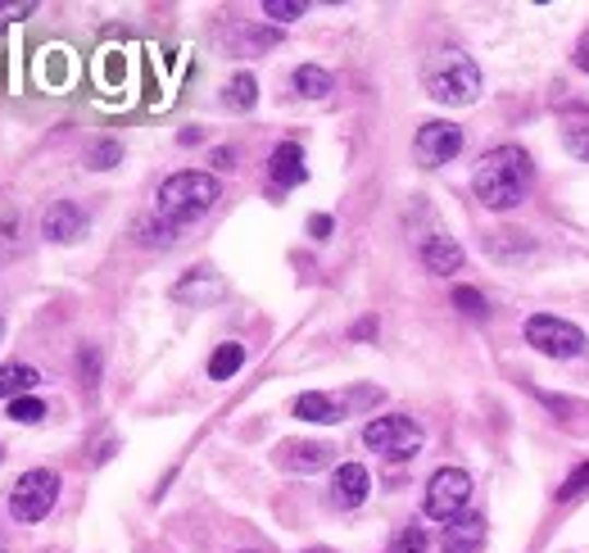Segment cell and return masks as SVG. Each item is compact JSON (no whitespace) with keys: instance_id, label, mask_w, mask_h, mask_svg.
Returning <instances> with one entry per match:
<instances>
[{"instance_id":"1","label":"cell","mask_w":589,"mask_h":553,"mask_svg":"<svg viewBox=\"0 0 589 553\" xmlns=\"http://www.w3.org/2000/svg\"><path fill=\"white\" fill-rule=\"evenodd\" d=\"M472 191L485 209H517L531 191V155L521 145H494L472 173Z\"/></svg>"},{"instance_id":"2","label":"cell","mask_w":589,"mask_h":553,"mask_svg":"<svg viewBox=\"0 0 589 553\" xmlns=\"http://www.w3.org/2000/svg\"><path fill=\"white\" fill-rule=\"evenodd\" d=\"M219 196H223V187L213 173H196V168L173 173L160 187V200H154V219H164L168 227H186V223L204 219L219 204Z\"/></svg>"},{"instance_id":"3","label":"cell","mask_w":589,"mask_h":553,"mask_svg":"<svg viewBox=\"0 0 589 553\" xmlns=\"http://www.w3.org/2000/svg\"><path fill=\"white\" fill-rule=\"evenodd\" d=\"M426 96L436 105H472L481 96V69L472 55L462 50H436L426 59Z\"/></svg>"},{"instance_id":"4","label":"cell","mask_w":589,"mask_h":553,"mask_svg":"<svg viewBox=\"0 0 589 553\" xmlns=\"http://www.w3.org/2000/svg\"><path fill=\"white\" fill-rule=\"evenodd\" d=\"M363 445L377 449L386 458H394V463H404V458H413L422 449V426L404 413H386V417H372L363 426Z\"/></svg>"},{"instance_id":"5","label":"cell","mask_w":589,"mask_h":553,"mask_svg":"<svg viewBox=\"0 0 589 553\" xmlns=\"http://www.w3.org/2000/svg\"><path fill=\"white\" fill-rule=\"evenodd\" d=\"M55 499H59V476L50 468H33L14 481L10 513H14V521H42V517H50Z\"/></svg>"},{"instance_id":"6","label":"cell","mask_w":589,"mask_h":553,"mask_svg":"<svg viewBox=\"0 0 589 553\" xmlns=\"http://www.w3.org/2000/svg\"><path fill=\"white\" fill-rule=\"evenodd\" d=\"M468 499H472V476L462 468H440V472H431V481H426L422 508H426L431 521H453V517H462Z\"/></svg>"},{"instance_id":"7","label":"cell","mask_w":589,"mask_h":553,"mask_svg":"<svg viewBox=\"0 0 589 553\" xmlns=\"http://www.w3.org/2000/svg\"><path fill=\"white\" fill-rule=\"evenodd\" d=\"M526 345L549 358H576V354H585V336L567 318L535 314V318H526Z\"/></svg>"},{"instance_id":"8","label":"cell","mask_w":589,"mask_h":553,"mask_svg":"<svg viewBox=\"0 0 589 553\" xmlns=\"http://www.w3.org/2000/svg\"><path fill=\"white\" fill-rule=\"evenodd\" d=\"M462 150V128H453V122L436 118V122H422L417 137H413V155L422 168H445L449 160H458Z\"/></svg>"},{"instance_id":"9","label":"cell","mask_w":589,"mask_h":553,"mask_svg":"<svg viewBox=\"0 0 589 553\" xmlns=\"http://www.w3.org/2000/svg\"><path fill=\"white\" fill-rule=\"evenodd\" d=\"M86 227H91L86 209L73 204V200H55V204L42 213V236L55 240V245H73V240H82Z\"/></svg>"},{"instance_id":"10","label":"cell","mask_w":589,"mask_h":553,"mask_svg":"<svg viewBox=\"0 0 589 553\" xmlns=\"http://www.w3.org/2000/svg\"><path fill=\"white\" fill-rule=\"evenodd\" d=\"M372 490V476L363 463H340L335 476H331V504L335 508H358Z\"/></svg>"},{"instance_id":"11","label":"cell","mask_w":589,"mask_h":553,"mask_svg":"<svg viewBox=\"0 0 589 553\" xmlns=\"http://www.w3.org/2000/svg\"><path fill=\"white\" fill-rule=\"evenodd\" d=\"M485 544V517L481 513H462L453 517L445 536H440V553H476Z\"/></svg>"},{"instance_id":"12","label":"cell","mask_w":589,"mask_h":553,"mask_svg":"<svg viewBox=\"0 0 589 553\" xmlns=\"http://www.w3.org/2000/svg\"><path fill=\"white\" fill-rule=\"evenodd\" d=\"M417 250H422V263H426L431 272H436V276L458 272V268H462V259H468V255H462V245H458L453 236H445V232H431V236H422Z\"/></svg>"},{"instance_id":"13","label":"cell","mask_w":589,"mask_h":553,"mask_svg":"<svg viewBox=\"0 0 589 553\" xmlns=\"http://www.w3.org/2000/svg\"><path fill=\"white\" fill-rule=\"evenodd\" d=\"M276 463L286 472H318L331 463V449L318 440H286V445H276Z\"/></svg>"},{"instance_id":"14","label":"cell","mask_w":589,"mask_h":553,"mask_svg":"<svg viewBox=\"0 0 589 553\" xmlns=\"http://www.w3.org/2000/svg\"><path fill=\"white\" fill-rule=\"evenodd\" d=\"M268 177L276 181L282 191H291V187H299V181L308 177V164H304V150L295 145V141H282L272 150V160H268Z\"/></svg>"},{"instance_id":"15","label":"cell","mask_w":589,"mask_h":553,"mask_svg":"<svg viewBox=\"0 0 589 553\" xmlns=\"http://www.w3.org/2000/svg\"><path fill=\"white\" fill-rule=\"evenodd\" d=\"M173 299H177V304H213V299H223V282H219V272H209V268L186 272L181 282L173 286Z\"/></svg>"},{"instance_id":"16","label":"cell","mask_w":589,"mask_h":553,"mask_svg":"<svg viewBox=\"0 0 589 553\" xmlns=\"http://www.w3.org/2000/svg\"><path fill=\"white\" fill-rule=\"evenodd\" d=\"M295 417L331 426V422L345 417V404H340V399H331V395H322V390H308V395H299V399H295Z\"/></svg>"},{"instance_id":"17","label":"cell","mask_w":589,"mask_h":553,"mask_svg":"<svg viewBox=\"0 0 589 553\" xmlns=\"http://www.w3.org/2000/svg\"><path fill=\"white\" fill-rule=\"evenodd\" d=\"M42 377H37V367H27V363H5L0 367V399H19L27 395Z\"/></svg>"},{"instance_id":"18","label":"cell","mask_w":589,"mask_h":553,"mask_svg":"<svg viewBox=\"0 0 589 553\" xmlns=\"http://www.w3.org/2000/svg\"><path fill=\"white\" fill-rule=\"evenodd\" d=\"M295 91L304 101H322V96H331V73L318 69V64H299L295 69Z\"/></svg>"},{"instance_id":"19","label":"cell","mask_w":589,"mask_h":553,"mask_svg":"<svg viewBox=\"0 0 589 553\" xmlns=\"http://www.w3.org/2000/svg\"><path fill=\"white\" fill-rule=\"evenodd\" d=\"M240 363H245V345L227 341V345L213 350V358H209V377H213V381H227V377L240 373Z\"/></svg>"},{"instance_id":"20","label":"cell","mask_w":589,"mask_h":553,"mask_svg":"<svg viewBox=\"0 0 589 553\" xmlns=\"http://www.w3.org/2000/svg\"><path fill=\"white\" fill-rule=\"evenodd\" d=\"M227 109H255V101H259V82H255V73H236L232 82H227Z\"/></svg>"},{"instance_id":"21","label":"cell","mask_w":589,"mask_h":553,"mask_svg":"<svg viewBox=\"0 0 589 553\" xmlns=\"http://www.w3.org/2000/svg\"><path fill=\"white\" fill-rule=\"evenodd\" d=\"M10 417L23 422V426H33V422L46 417V404H42L37 395H19V399H10Z\"/></svg>"},{"instance_id":"22","label":"cell","mask_w":589,"mask_h":553,"mask_svg":"<svg viewBox=\"0 0 589 553\" xmlns=\"http://www.w3.org/2000/svg\"><path fill=\"white\" fill-rule=\"evenodd\" d=\"M137 240L141 245H173L177 240V227H168L164 219H154V223L145 219V223H137Z\"/></svg>"},{"instance_id":"23","label":"cell","mask_w":589,"mask_h":553,"mask_svg":"<svg viewBox=\"0 0 589 553\" xmlns=\"http://www.w3.org/2000/svg\"><path fill=\"white\" fill-rule=\"evenodd\" d=\"M304 0H263V14L268 19H276V23H295V19H304Z\"/></svg>"},{"instance_id":"24","label":"cell","mask_w":589,"mask_h":553,"mask_svg":"<svg viewBox=\"0 0 589 553\" xmlns=\"http://www.w3.org/2000/svg\"><path fill=\"white\" fill-rule=\"evenodd\" d=\"M453 304H458V309L468 314V318H485V309H490L485 295H481V291H472V286H458V291H453Z\"/></svg>"},{"instance_id":"25","label":"cell","mask_w":589,"mask_h":553,"mask_svg":"<svg viewBox=\"0 0 589 553\" xmlns=\"http://www.w3.org/2000/svg\"><path fill=\"white\" fill-rule=\"evenodd\" d=\"M390 553H426V531L422 527H404V531L394 536Z\"/></svg>"},{"instance_id":"26","label":"cell","mask_w":589,"mask_h":553,"mask_svg":"<svg viewBox=\"0 0 589 553\" xmlns=\"http://www.w3.org/2000/svg\"><path fill=\"white\" fill-rule=\"evenodd\" d=\"M589 490V463H580L567 481H563V490H557V499H576V495H585Z\"/></svg>"},{"instance_id":"27","label":"cell","mask_w":589,"mask_h":553,"mask_svg":"<svg viewBox=\"0 0 589 553\" xmlns=\"http://www.w3.org/2000/svg\"><path fill=\"white\" fill-rule=\"evenodd\" d=\"M122 160V145L118 141H101L96 150H91V168H114Z\"/></svg>"},{"instance_id":"28","label":"cell","mask_w":589,"mask_h":553,"mask_svg":"<svg viewBox=\"0 0 589 553\" xmlns=\"http://www.w3.org/2000/svg\"><path fill=\"white\" fill-rule=\"evenodd\" d=\"M78 367H82V386H96V377H101V354L86 345V350L78 354Z\"/></svg>"},{"instance_id":"29","label":"cell","mask_w":589,"mask_h":553,"mask_svg":"<svg viewBox=\"0 0 589 553\" xmlns=\"http://www.w3.org/2000/svg\"><path fill=\"white\" fill-rule=\"evenodd\" d=\"M567 150L589 164V128H567Z\"/></svg>"},{"instance_id":"30","label":"cell","mask_w":589,"mask_h":553,"mask_svg":"<svg viewBox=\"0 0 589 553\" xmlns=\"http://www.w3.org/2000/svg\"><path fill=\"white\" fill-rule=\"evenodd\" d=\"M37 5H33V0H23V5H0V27H5L10 19H23V14H33Z\"/></svg>"},{"instance_id":"31","label":"cell","mask_w":589,"mask_h":553,"mask_svg":"<svg viewBox=\"0 0 589 553\" xmlns=\"http://www.w3.org/2000/svg\"><path fill=\"white\" fill-rule=\"evenodd\" d=\"M308 232H314L318 240H327V236H331V219H327V213H318V219H308Z\"/></svg>"},{"instance_id":"32","label":"cell","mask_w":589,"mask_h":553,"mask_svg":"<svg viewBox=\"0 0 589 553\" xmlns=\"http://www.w3.org/2000/svg\"><path fill=\"white\" fill-rule=\"evenodd\" d=\"M576 64H580V69L589 73V33H585V37L576 42Z\"/></svg>"},{"instance_id":"33","label":"cell","mask_w":589,"mask_h":553,"mask_svg":"<svg viewBox=\"0 0 589 553\" xmlns=\"http://www.w3.org/2000/svg\"><path fill=\"white\" fill-rule=\"evenodd\" d=\"M236 164V155H232V150L223 145V150H213V168H232Z\"/></svg>"},{"instance_id":"34","label":"cell","mask_w":589,"mask_h":553,"mask_svg":"<svg viewBox=\"0 0 589 553\" xmlns=\"http://www.w3.org/2000/svg\"><path fill=\"white\" fill-rule=\"evenodd\" d=\"M308 553H335V549H308Z\"/></svg>"},{"instance_id":"35","label":"cell","mask_w":589,"mask_h":553,"mask_svg":"<svg viewBox=\"0 0 589 553\" xmlns=\"http://www.w3.org/2000/svg\"><path fill=\"white\" fill-rule=\"evenodd\" d=\"M0 553H5V536H0Z\"/></svg>"},{"instance_id":"36","label":"cell","mask_w":589,"mask_h":553,"mask_svg":"<svg viewBox=\"0 0 589 553\" xmlns=\"http://www.w3.org/2000/svg\"><path fill=\"white\" fill-rule=\"evenodd\" d=\"M0 336H5V322H0Z\"/></svg>"},{"instance_id":"37","label":"cell","mask_w":589,"mask_h":553,"mask_svg":"<svg viewBox=\"0 0 589 553\" xmlns=\"http://www.w3.org/2000/svg\"><path fill=\"white\" fill-rule=\"evenodd\" d=\"M0 454H5V449H0Z\"/></svg>"}]
</instances>
